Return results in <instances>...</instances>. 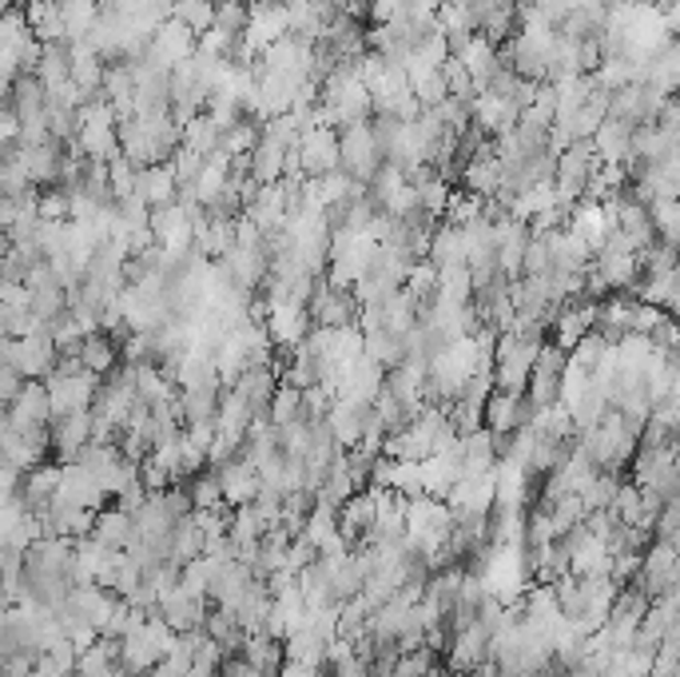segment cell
I'll return each instance as SVG.
<instances>
[{"mask_svg": "<svg viewBox=\"0 0 680 677\" xmlns=\"http://www.w3.org/2000/svg\"><path fill=\"white\" fill-rule=\"evenodd\" d=\"M589 263H593V271L601 275V283L609 291H628L641 275L637 256H625V251H597Z\"/></svg>", "mask_w": 680, "mask_h": 677, "instance_id": "13", "label": "cell"}, {"mask_svg": "<svg viewBox=\"0 0 680 677\" xmlns=\"http://www.w3.org/2000/svg\"><path fill=\"white\" fill-rule=\"evenodd\" d=\"M648 224H653V236H657L660 244H677V236H680L677 200H653V204H648Z\"/></svg>", "mask_w": 680, "mask_h": 677, "instance_id": "22", "label": "cell"}, {"mask_svg": "<svg viewBox=\"0 0 680 677\" xmlns=\"http://www.w3.org/2000/svg\"><path fill=\"white\" fill-rule=\"evenodd\" d=\"M466 227L457 224H438L434 236H430V248H426V259L434 268H454V263H466Z\"/></svg>", "mask_w": 680, "mask_h": 677, "instance_id": "15", "label": "cell"}, {"mask_svg": "<svg viewBox=\"0 0 680 677\" xmlns=\"http://www.w3.org/2000/svg\"><path fill=\"white\" fill-rule=\"evenodd\" d=\"M287 151L279 140H271V136H259V144L251 151H247V176L259 183V188H267V183H279L283 180V168H287Z\"/></svg>", "mask_w": 680, "mask_h": 677, "instance_id": "10", "label": "cell"}, {"mask_svg": "<svg viewBox=\"0 0 680 677\" xmlns=\"http://www.w3.org/2000/svg\"><path fill=\"white\" fill-rule=\"evenodd\" d=\"M593 144L597 160L601 163H628L633 160V128H628L625 120H601V128L589 136Z\"/></svg>", "mask_w": 680, "mask_h": 677, "instance_id": "9", "label": "cell"}, {"mask_svg": "<svg viewBox=\"0 0 680 677\" xmlns=\"http://www.w3.org/2000/svg\"><path fill=\"white\" fill-rule=\"evenodd\" d=\"M151 60V65H160V68H175L183 65V60H192L195 56V33L188 29V24H180L175 16H168V21L151 33L148 41V53H144Z\"/></svg>", "mask_w": 680, "mask_h": 677, "instance_id": "5", "label": "cell"}, {"mask_svg": "<svg viewBox=\"0 0 680 677\" xmlns=\"http://www.w3.org/2000/svg\"><path fill=\"white\" fill-rule=\"evenodd\" d=\"M637 263L645 271L648 280H657V275H672L677 271V244H648L645 251H637Z\"/></svg>", "mask_w": 680, "mask_h": 677, "instance_id": "24", "label": "cell"}, {"mask_svg": "<svg viewBox=\"0 0 680 677\" xmlns=\"http://www.w3.org/2000/svg\"><path fill=\"white\" fill-rule=\"evenodd\" d=\"M450 4H466V0H450Z\"/></svg>", "mask_w": 680, "mask_h": 677, "instance_id": "33", "label": "cell"}, {"mask_svg": "<svg viewBox=\"0 0 680 677\" xmlns=\"http://www.w3.org/2000/svg\"><path fill=\"white\" fill-rule=\"evenodd\" d=\"M298 419H303V391L287 387V383H279L275 395H271V403H267V422H275V427H291V422H298Z\"/></svg>", "mask_w": 680, "mask_h": 677, "instance_id": "21", "label": "cell"}, {"mask_svg": "<svg viewBox=\"0 0 680 677\" xmlns=\"http://www.w3.org/2000/svg\"><path fill=\"white\" fill-rule=\"evenodd\" d=\"M442 72V80H446V97H454L457 104H466L469 108V100L478 97V88H474V80H469V72L462 68V60H457L454 53L446 56V65L438 68Z\"/></svg>", "mask_w": 680, "mask_h": 677, "instance_id": "25", "label": "cell"}, {"mask_svg": "<svg viewBox=\"0 0 680 677\" xmlns=\"http://www.w3.org/2000/svg\"><path fill=\"white\" fill-rule=\"evenodd\" d=\"M219 136H224V132L215 128L212 120L203 116H195V120H188V124H183V132H180V148H188V151H195V156H200V160H207V156H212V151H219Z\"/></svg>", "mask_w": 680, "mask_h": 677, "instance_id": "20", "label": "cell"}, {"mask_svg": "<svg viewBox=\"0 0 680 677\" xmlns=\"http://www.w3.org/2000/svg\"><path fill=\"white\" fill-rule=\"evenodd\" d=\"M136 200H144L148 207H163L175 200V172L171 163H148V168H136V188H132Z\"/></svg>", "mask_w": 680, "mask_h": 677, "instance_id": "12", "label": "cell"}, {"mask_svg": "<svg viewBox=\"0 0 680 677\" xmlns=\"http://www.w3.org/2000/svg\"><path fill=\"white\" fill-rule=\"evenodd\" d=\"M171 16H175L180 24H188L195 36H203L215 21V0H175Z\"/></svg>", "mask_w": 680, "mask_h": 677, "instance_id": "23", "label": "cell"}, {"mask_svg": "<svg viewBox=\"0 0 680 677\" xmlns=\"http://www.w3.org/2000/svg\"><path fill=\"white\" fill-rule=\"evenodd\" d=\"M410 92H415V100L422 108H438L446 100V80H442V72H434L426 76V80H418V84H410Z\"/></svg>", "mask_w": 680, "mask_h": 677, "instance_id": "31", "label": "cell"}, {"mask_svg": "<svg viewBox=\"0 0 680 677\" xmlns=\"http://www.w3.org/2000/svg\"><path fill=\"white\" fill-rule=\"evenodd\" d=\"M565 363H569V351L542 343V351H537V359L530 366V379H525V398L533 407H557V387H562Z\"/></svg>", "mask_w": 680, "mask_h": 677, "instance_id": "4", "label": "cell"}, {"mask_svg": "<svg viewBox=\"0 0 680 677\" xmlns=\"http://www.w3.org/2000/svg\"><path fill=\"white\" fill-rule=\"evenodd\" d=\"M267 315H263V327L267 335H271V343H279L283 351H291V347H298L303 339L310 335V312H307V303H298V300H267L263 303Z\"/></svg>", "mask_w": 680, "mask_h": 677, "instance_id": "3", "label": "cell"}, {"mask_svg": "<svg viewBox=\"0 0 680 677\" xmlns=\"http://www.w3.org/2000/svg\"><path fill=\"white\" fill-rule=\"evenodd\" d=\"M259 136H263V124L259 120H247V116H239L231 124V128L219 136V151H224L227 160H243L247 151L256 148L259 144Z\"/></svg>", "mask_w": 680, "mask_h": 677, "instance_id": "19", "label": "cell"}, {"mask_svg": "<svg viewBox=\"0 0 680 677\" xmlns=\"http://www.w3.org/2000/svg\"><path fill=\"white\" fill-rule=\"evenodd\" d=\"M457 176L466 183V192L478 195V200H494V195H498L501 168H498V160H494V151H489V156H474Z\"/></svg>", "mask_w": 680, "mask_h": 677, "instance_id": "18", "label": "cell"}, {"mask_svg": "<svg viewBox=\"0 0 680 677\" xmlns=\"http://www.w3.org/2000/svg\"><path fill=\"white\" fill-rule=\"evenodd\" d=\"M107 188H112V200L132 195V188H136V163H128L124 156H116V160L107 163Z\"/></svg>", "mask_w": 680, "mask_h": 677, "instance_id": "29", "label": "cell"}, {"mask_svg": "<svg viewBox=\"0 0 680 677\" xmlns=\"http://www.w3.org/2000/svg\"><path fill=\"white\" fill-rule=\"evenodd\" d=\"M295 156H298L303 180H319V176L335 172V168H339V132L315 120V124L303 128V136H298Z\"/></svg>", "mask_w": 680, "mask_h": 677, "instance_id": "2", "label": "cell"}, {"mask_svg": "<svg viewBox=\"0 0 680 677\" xmlns=\"http://www.w3.org/2000/svg\"><path fill=\"white\" fill-rule=\"evenodd\" d=\"M605 347H609L605 335H597V331L581 335V339H577V347L569 351V363L581 366V371H593V366L601 363V356H605Z\"/></svg>", "mask_w": 680, "mask_h": 677, "instance_id": "27", "label": "cell"}, {"mask_svg": "<svg viewBox=\"0 0 680 677\" xmlns=\"http://www.w3.org/2000/svg\"><path fill=\"white\" fill-rule=\"evenodd\" d=\"M212 29H219L224 36H231V41H239L247 29V4L243 0H215V21Z\"/></svg>", "mask_w": 680, "mask_h": 677, "instance_id": "26", "label": "cell"}, {"mask_svg": "<svg viewBox=\"0 0 680 677\" xmlns=\"http://www.w3.org/2000/svg\"><path fill=\"white\" fill-rule=\"evenodd\" d=\"M219 503H224V490H219V478L212 474H200L192 486V506L195 510H219Z\"/></svg>", "mask_w": 680, "mask_h": 677, "instance_id": "30", "label": "cell"}, {"mask_svg": "<svg viewBox=\"0 0 680 677\" xmlns=\"http://www.w3.org/2000/svg\"><path fill=\"white\" fill-rule=\"evenodd\" d=\"M215 478H219V490H224V503L231 506H247L259 495V471L247 463L243 454H235L227 463L215 466Z\"/></svg>", "mask_w": 680, "mask_h": 677, "instance_id": "8", "label": "cell"}, {"mask_svg": "<svg viewBox=\"0 0 680 677\" xmlns=\"http://www.w3.org/2000/svg\"><path fill=\"white\" fill-rule=\"evenodd\" d=\"M330 9H339V12H347L351 16V9H354V0H327Z\"/></svg>", "mask_w": 680, "mask_h": 677, "instance_id": "32", "label": "cell"}, {"mask_svg": "<svg viewBox=\"0 0 680 677\" xmlns=\"http://www.w3.org/2000/svg\"><path fill=\"white\" fill-rule=\"evenodd\" d=\"M80 366H84L88 375H107V371H116L120 366V343L112 339L107 331H88L80 339Z\"/></svg>", "mask_w": 680, "mask_h": 677, "instance_id": "14", "label": "cell"}, {"mask_svg": "<svg viewBox=\"0 0 680 677\" xmlns=\"http://www.w3.org/2000/svg\"><path fill=\"white\" fill-rule=\"evenodd\" d=\"M307 312H310V323L315 327H347V323H354V315H359V303H354L351 291L342 287H330L327 280H315V291H310L307 300Z\"/></svg>", "mask_w": 680, "mask_h": 677, "instance_id": "6", "label": "cell"}, {"mask_svg": "<svg viewBox=\"0 0 680 677\" xmlns=\"http://www.w3.org/2000/svg\"><path fill=\"white\" fill-rule=\"evenodd\" d=\"M641 84H653L657 92H665V97H672L680 84V48L677 41H669L665 48H660L653 60L645 65V80Z\"/></svg>", "mask_w": 680, "mask_h": 677, "instance_id": "16", "label": "cell"}, {"mask_svg": "<svg viewBox=\"0 0 680 677\" xmlns=\"http://www.w3.org/2000/svg\"><path fill=\"white\" fill-rule=\"evenodd\" d=\"M545 268H549V239L530 232L525 248H521V275H542Z\"/></svg>", "mask_w": 680, "mask_h": 677, "instance_id": "28", "label": "cell"}, {"mask_svg": "<svg viewBox=\"0 0 680 677\" xmlns=\"http://www.w3.org/2000/svg\"><path fill=\"white\" fill-rule=\"evenodd\" d=\"M518 108L510 100L494 97V92H478V97L469 100V124L486 136V140H498L501 132H510L518 124Z\"/></svg>", "mask_w": 680, "mask_h": 677, "instance_id": "7", "label": "cell"}, {"mask_svg": "<svg viewBox=\"0 0 680 677\" xmlns=\"http://www.w3.org/2000/svg\"><path fill=\"white\" fill-rule=\"evenodd\" d=\"M457 60H462V68H466L469 72V80H474V88H478V92H486V84H489V76L498 72L501 68V60H498V48H494V44L486 41V36H469L466 44H462V48H457Z\"/></svg>", "mask_w": 680, "mask_h": 677, "instance_id": "11", "label": "cell"}, {"mask_svg": "<svg viewBox=\"0 0 680 677\" xmlns=\"http://www.w3.org/2000/svg\"><path fill=\"white\" fill-rule=\"evenodd\" d=\"M227 176H231V160H227L224 151H212V156L200 163V172H195V180H192V192H195V200H200V207H207L215 195L224 192Z\"/></svg>", "mask_w": 680, "mask_h": 677, "instance_id": "17", "label": "cell"}, {"mask_svg": "<svg viewBox=\"0 0 680 677\" xmlns=\"http://www.w3.org/2000/svg\"><path fill=\"white\" fill-rule=\"evenodd\" d=\"M339 168L351 176L354 183H371L374 172L383 168V151L374 144L371 120L366 124H351L339 132Z\"/></svg>", "mask_w": 680, "mask_h": 677, "instance_id": "1", "label": "cell"}]
</instances>
